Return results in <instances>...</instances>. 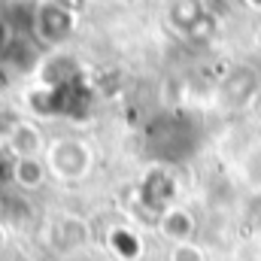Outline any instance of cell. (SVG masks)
Segmentation results:
<instances>
[{
    "instance_id": "5",
    "label": "cell",
    "mask_w": 261,
    "mask_h": 261,
    "mask_svg": "<svg viewBox=\"0 0 261 261\" xmlns=\"http://www.w3.org/2000/svg\"><path fill=\"white\" fill-rule=\"evenodd\" d=\"M158 228L164 237H170L173 243H182V240H192V231H195V219L179 210V206H170L164 216H158Z\"/></svg>"
},
{
    "instance_id": "4",
    "label": "cell",
    "mask_w": 261,
    "mask_h": 261,
    "mask_svg": "<svg viewBox=\"0 0 261 261\" xmlns=\"http://www.w3.org/2000/svg\"><path fill=\"white\" fill-rule=\"evenodd\" d=\"M173 197H176V182L167 176V170H152L143 186H140V203L155 213V216H164L170 206H173Z\"/></svg>"
},
{
    "instance_id": "7",
    "label": "cell",
    "mask_w": 261,
    "mask_h": 261,
    "mask_svg": "<svg viewBox=\"0 0 261 261\" xmlns=\"http://www.w3.org/2000/svg\"><path fill=\"white\" fill-rule=\"evenodd\" d=\"M9 146L15 152V158H37L40 152V130L34 125H15L12 134H9Z\"/></svg>"
},
{
    "instance_id": "9",
    "label": "cell",
    "mask_w": 261,
    "mask_h": 261,
    "mask_svg": "<svg viewBox=\"0 0 261 261\" xmlns=\"http://www.w3.org/2000/svg\"><path fill=\"white\" fill-rule=\"evenodd\" d=\"M110 249L122 261H134L143 252V243H140V237L130 228H113L110 231Z\"/></svg>"
},
{
    "instance_id": "6",
    "label": "cell",
    "mask_w": 261,
    "mask_h": 261,
    "mask_svg": "<svg viewBox=\"0 0 261 261\" xmlns=\"http://www.w3.org/2000/svg\"><path fill=\"white\" fill-rule=\"evenodd\" d=\"M46 164L40 158H15L12 161V182L21 186V189H40L43 179H46Z\"/></svg>"
},
{
    "instance_id": "11",
    "label": "cell",
    "mask_w": 261,
    "mask_h": 261,
    "mask_svg": "<svg viewBox=\"0 0 261 261\" xmlns=\"http://www.w3.org/2000/svg\"><path fill=\"white\" fill-rule=\"evenodd\" d=\"M170 261H206V258H203V249L197 243L182 240V243H173L170 246Z\"/></svg>"
},
{
    "instance_id": "12",
    "label": "cell",
    "mask_w": 261,
    "mask_h": 261,
    "mask_svg": "<svg viewBox=\"0 0 261 261\" xmlns=\"http://www.w3.org/2000/svg\"><path fill=\"white\" fill-rule=\"evenodd\" d=\"M15 37H12V28H9V21L0 15V58H3V52L9 49V43H12Z\"/></svg>"
},
{
    "instance_id": "3",
    "label": "cell",
    "mask_w": 261,
    "mask_h": 261,
    "mask_svg": "<svg viewBox=\"0 0 261 261\" xmlns=\"http://www.w3.org/2000/svg\"><path fill=\"white\" fill-rule=\"evenodd\" d=\"M34 28H37V37L46 46H58V43H64L67 37L73 34L76 18L61 3H43L37 9V15H34Z\"/></svg>"
},
{
    "instance_id": "2",
    "label": "cell",
    "mask_w": 261,
    "mask_h": 261,
    "mask_svg": "<svg viewBox=\"0 0 261 261\" xmlns=\"http://www.w3.org/2000/svg\"><path fill=\"white\" fill-rule=\"evenodd\" d=\"M46 167L61 179H82L91 170V152L82 140H58L49 146Z\"/></svg>"
},
{
    "instance_id": "10",
    "label": "cell",
    "mask_w": 261,
    "mask_h": 261,
    "mask_svg": "<svg viewBox=\"0 0 261 261\" xmlns=\"http://www.w3.org/2000/svg\"><path fill=\"white\" fill-rule=\"evenodd\" d=\"M58 243L64 246V249H73V246H79L85 237H88V231H85V225L79 222V219H64L61 225H58Z\"/></svg>"
},
{
    "instance_id": "8",
    "label": "cell",
    "mask_w": 261,
    "mask_h": 261,
    "mask_svg": "<svg viewBox=\"0 0 261 261\" xmlns=\"http://www.w3.org/2000/svg\"><path fill=\"white\" fill-rule=\"evenodd\" d=\"M3 61L12 64L18 73H31V70L37 67V61H40V52H37L28 40H12L9 49L3 52Z\"/></svg>"
},
{
    "instance_id": "13",
    "label": "cell",
    "mask_w": 261,
    "mask_h": 261,
    "mask_svg": "<svg viewBox=\"0 0 261 261\" xmlns=\"http://www.w3.org/2000/svg\"><path fill=\"white\" fill-rule=\"evenodd\" d=\"M9 246V231H6V225H0V252Z\"/></svg>"
},
{
    "instance_id": "1",
    "label": "cell",
    "mask_w": 261,
    "mask_h": 261,
    "mask_svg": "<svg viewBox=\"0 0 261 261\" xmlns=\"http://www.w3.org/2000/svg\"><path fill=\"white\" fill-rule=\"evenodd\" d=\"M149 149H152L161 161H179V158H186V155L195 149L189 122H182V119H176V116H167V119L155 122V125L149 128Z\"/></svg>"
}]
</instances>
